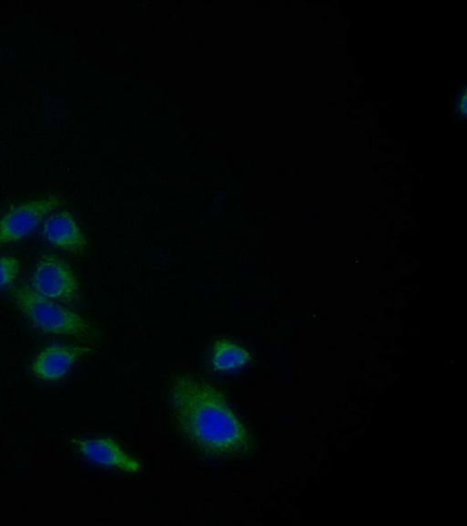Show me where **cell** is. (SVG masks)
Segmentation results:
<instances>
[{
	"instance_id": "1",
	"label": "cell",
	"mask_w": 467,
	"mask_h": 526,
	"mask_svg": "<svg viewBox=\"0 0 467 526\" xmlns=\"http://www.w3.org/2000/svg\"><path fill=\"white\" fill-rule=\"evenodd\" d=\"M168 401L177 429L197 451L225 458L252 452L249 430L213 384L179 374L170 384Z\"/></svg>"
},
{
	"instance_id": "2",
	"label": "cell",
	"mask_w": 467,
	"mask_h": 526,
	"mask_svg": "<svg viewBox=\"0 0 467 526\" xmlns=\"http://www.w3.org/2000/svg\"><path fill=\"white\" fill-rule=\"evenodd\" d=\"M10 297L20 312L43 333L90 339L97 328L79 313L44 298L25 283L12 287Z\"/></svg>"
},
{
	"instance_id": "3",
	"label": "cell",
	"mask_w": 467,
	"mask_h": 526,
	"mask_svg": "<svg viewBox=\"0 0 467 526\" xmlns=\"http://www.w3.org/2000/svg\"><path fill=\"white\" fill-rule=\"evenodd\" d=\"M29 286L40 296L58 303L70 304L78 299L79 285L73 268L51 253L39 256Z\"/></svg>"
},
{
	"instance_id": "4",
	"label": "cell",
	"mask_w": 467,
	"mask_h": 526,
	"mask_svg": "<svg viewBox=\"0 0 467 526\" xmlns=\"http://www.w3.org/2000/svg\"><path fill=\"white\" fill-rule=\"evenodd\" d=\"M62 203L60 195L48 194L12 205L0 216V247L27 237Z\"/></svg>"
},
{
	"instance_id": "5",
	"label": "cell",
	"mask_w": 467,
	"mask_h": 526,
	"mask_svg": "<svg viewBox=\"0 0 467 526\" xmlns=\"http://www.w3.org/2000/svg\"><path fill=\"white\" fill-rule=\"evenodd\" d=\"M92 351V346L85 344H48L34 357L32 373L44 382H57L68 373L78 361Z\"/></svg>"
},
{
	"instance_id": "6",
	"label": "cell",
	"mask_w": 467,
	"mask_h": 526,
	"mask_svg": "<svg viewBox=\"0 0 467 526\" xmlns=\"http://www.w3.org/2000/svg\"><path fill=\"white\" fill-rule=\"evenodd\" d=\"M77 451L86 459L100 467L124 472L138 473L140 463L109 437L72 438Z\"/></svg>"
},
{
	"instance_id": "7",
	"label": "cell",
	"mask_w": 467,
	"mask_h": 526,
	"mask_svg": "<svg viewBox=\"0 0 467 526\" xmlns=\"http://www.w3.org/2000/svg\"><path fill=\"white\" fill-rule=\"evenodd\" d=\"M45 239L62 251L82 255L88 247V239L75 216L67 209L52 213L43 223Z\"/></svg>"
},
{
	"instance_id": "8",
	"label": "cell",
	"mask_w": 467,
	"mask_h": 526,
	"mask_svg": "<svg viewBox=\"0 0 467 526\" xmlns=\"http://www.w3.org/2000/svg\"><path fill=\"white\" fill-rule=\"evenodd\" d=\"M250 359V352L243 346L229 339H218L212 346L209 365L213 372L227 373L244 366Z\"/></svg>"
},
{
	"instance_id": "9",
	"label": "cell",
	"mask_w": 467,
	"mask_h": 526,
	"mask_svg": "<svg viewBox=\"0 0 467 526\" xmlns=\"http://www.w3.org/2000/svg\"><path fill=\"white\" fill-rule=\"evenodd\" d=\"M20 263L13 255L0 256V289L11 287L18 278Z\"/></svg>"
}]
</instances>
